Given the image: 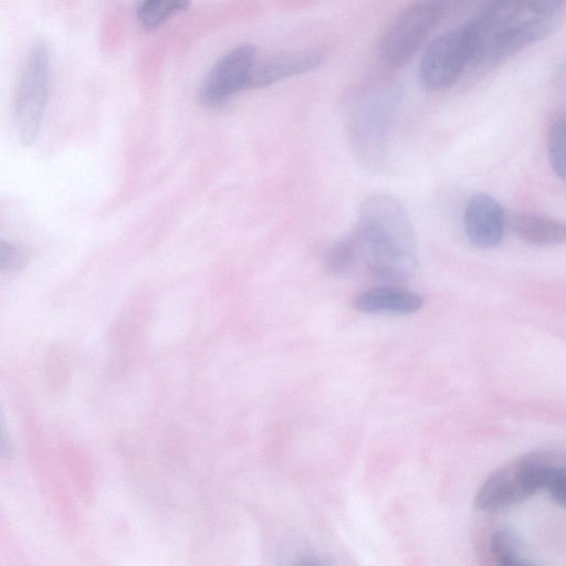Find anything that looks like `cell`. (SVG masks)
<instances>
[{"label": "cell", "mask_w": 566, "mask_h": 566, "mask_svg": "<svg viewBox=\"0 0 566 566\" xmlns=\"http://www.w3.org/2000/svg\"><path fill=\"white\" fill-rule=\"evenodd\" d=\"M563 0H489L464 29L471 63L492 67L523 48L547 36Z\"/></svg>", "instance_id": "6da1fadb"}, {"label": "cell", "mask_w": 566, "mask_h": 566, "mask_svg": "<svg viewBox=\"0 0 566 566\" xmlns=\"http://www.w3.org/2000/svg\"><path fill=\"white\" fill-rule=\"evenodd\" d=\"M358 255L387 282H402L418 265L417 242L405 208L389 195L373 193L360 206L354 231Z\"/></svg>", "instance_id": "7a4b0ae2"}, {"label": "cell", "mask_w": 566, "mask_h": 566, "mask_svg": "<svg viewBox=\"0 0 566 566\" xmlns=\"http://www.w3.org/2000/svg\"><path fill=\"white\" fill-rule=\"evenodd\" d=\"M51 51L35 41L23 60L14 94V123L20 143L30 147L36 139L50 94Z\"/></svg>", "instance_id": "3957f363"}, {"label": "cell", "mask_w": 566, "mask_h": 566, "mask_svg": "<svg viewBox=\"0 0 566 566\" xmlns=\"http://www.w3.org/2000/svg\"><path fill=\"white\" fill-rule=\"evenodd\" d=\"M400 87L382 81L367 87L353 108L350 134L359 156L378 161L384 155L388 129L400 103Z\"/></svg>", "instance_id": "277c9868"}, {"label": "cell", "mask_w": 566, "mask_h": 566, "mask_svg": "<svg viewBox=\"0 0 566 566\" xmlns=\"http://www.w3.org/2000/svg\"><path fill=\"white\" fill-rule=\"evenodd\" d=\"M444 13L440 0H423L406 9L379 42V55L390 67L406 64L426 43Z\"/></svg>", "instance_id": "5b68a950"}, {"label": "cell", "mask_w": 566, "mask_h": 566, "mask_svg": "<svg viewBox=\"0 0 566 566\" xmlns=\"http://www.w3.org/2000/svg\"><path fill=\"white\" fill-rule=\"evenodd\" d=\"M471 63V45L464 25L448 30L430 40L419 61V80L430 91L454 84Z\"/></svg>", "instance_id": "8992f818"}, {"label": "cell", "mask_w": 566, "mask_h": 566, "mask_svg": "<svg viewBox=\"0 0 566 566\" xmlns=\"http://www.w3.org/2000/svg\"><path fill=\"white\" fill-rule=\"evenodd\" d=\"M255 56L256 48L251 44H242L226 53L203 80L199 93L201 102L209 107H217L245 90Z\"/></svg>", "instance_id": "52a82bcc"}, {"label": "cell", "mask_w": 566, "mask_h": 566, "mask_svg": "<svg viewBox=\"0 0 566 566\" xmlns=\"http://www.w3.org/2000/svg\"><path fill=\"white\" fill-rule=\"evenodd\" d=\"M463 224L465 234L473 245L480 249L495 248L504 235V210L492 196L476 193L465 206Z\"/></svg>", "instance_id": "ba28073f"}, {"label": "cell", "mask_w": 566, "mask_h": 566, "mask_svg": "<svg viewBox=\"0 0 566 566\" xmlns=\"http://www.w3.org/2000/svg\"><path fill=\"white\" fill-rule=\"evenodd\" d=\"M533 493L517 460L485 480L475 494L474 506L481 511L499 510L524 501Z\"/></svg>", "instance_id": "9c48e42d"}, {"label": "cell", "mask_w": 566, "mask_h": 566, "mask_svg": "<svg viewBox=\"0 0 566 566\" xmlns=\"http://www.w3.org/2000/svg\"><path fill=\"white\" fill-rule=\"evenodd\" d=\"M325 53L318 49L284 53L254 61L245 83V90L271 85L283 78L302 74L318 67Z\"/></svg>", "instance_id": "30bf717a"}, {"label": "cell", "mask_w": 566, "mask_h": 566, "mask_svg": "<svg viewBox=\"0 0 566 566\" xmlns=\"http://www.w3.org/2000/svg\"><path fill=\"white\" fill-rule=\"evenodd\" d=\"M422 304L419 294L395 285L370 287L355 301V307L367 314L408 315L419 311Z\"/></svg>", "instance_id": "8fae6325"}, {"label": "cell", "mask_w": 566, "mask_h": 566, "mask_svg": "<svg viewBox=\"0 0 566 566\" xmlns=\"http://www.w3.org/2000/svg\"><path fill=\"white\" fill-rule=\"evenodd\" d=\"M511 228L518 239L536 247H557L565 242V223L532 212H516L511 217Z\"/></svg>", "instance_id": "7c38bea8"}, {"label": "cell", "mask_w": 566, "mask_h": 566, "mask_svg": "<svg viewBox=\"0 0 566 566\" xmlns=\"http://www.w3.org/2000/svg\"><path fill=\"white\" fill-rule=\"evenodd\" d=\"M190 0H142L137 19L145 30H154L171 15L188 8Z\"/></svg>", "instance_id": "4fadbf2b"}, {"label": "cell", "mask_w": 566, "mask_h": 566, "mask_svg": "<svg viewBox=\"0 0 566 566\" xmlns=\"http://www.w3.org/2000/svg\"><path fill=\"white\" fill-rule=\"evenodd\" d=\"M490 549L492 556L500 565H533L531 560L521 554L517 538L509 531L499 530L494 532L490 539Z\"/></svg>", "instance_id": "5bb4252c"}, {"label": "cell", "mask_w": 566, "mask_h": 566, "mask_svg": "<svg viewBox=\"0 0 566 566\" xmlns=\"http://www.w3.org/2000/svg\"><path fill=\"white\" fill-rule=\"evenodd\" d=\"M357 258L359 255L355 237L348 234L329 247L325 255V265L331 273L343 275L353 268Z\"/></svg>", "instance_id": "9a60e30c"}, {"label": "cell", "mask_w": 566, "mask_h": 566, "mask_svg": "<svg viewBox=\"0 0 566 566\" xmlns=\"http://www.w3.org/2000/svg\"><path fill=\"white\" fill-rule=\"evenodd\" d=\"M565 145L566 120L564 114H560L551 124L547 136V154L553 171L562 180L566 175Z\"/></svg>", "instance_id": "2e32d148"}, {"label": "cell", "mask_w": 566, "mask_h": 566, "mask_svg": "<svg viewBox=\"0 0 566 566\" xmlns=\"http://www.w3.org/2000/svg\"><path fill=\"white\" fill-rule=\"evenodd\" d=\"M29 258L24 247L0 240V272H17L27 265Z\"/></svg>", "instance_id": "e0dca14e"}, {"label": "cell", "mask_w": 566, "mask_h": 566, "mask_svg": "<svg viewBox=\"0 0 566 566\" xmlns=\"http://www.w3.org/2000/svg\"><path fill=\"white\" fill-rule=\"evenodd\" d=\"M565 467L563 463H559L551 474L548 482L545 486L551 494V497L554 502L562 507L565 506Z\"/></svg>", "instance_id": "ac0fdd59"}, {"label": "cell", "mask_w": 566, "mask_h": 566, "mask_svg": "<svg viewBox=\"0 0 566 566\" xmlns=\"http://www.w3.org/2000/svg\"><path fill=\"white\" fill-rule=\"evenodd\" d=\"M10 452L11 446L6 430L3 416L0 410V457L8 458L10 455Z\"/></svg>", "instance_id": "d6986e66"}]
</instances>
